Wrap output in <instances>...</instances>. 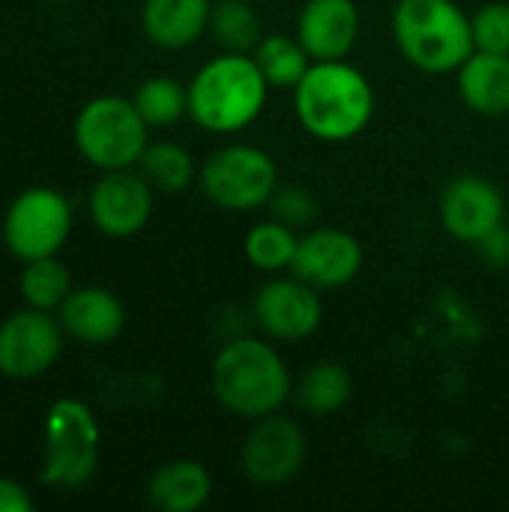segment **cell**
I'll return each mask as SVG.
<instances>
[{
    "label": "cell",
    "mask_w": 509,
    "mask_h": 512,
    "mask_svg": "<svg viewBox=\"0 0 509 512\" xmlns=\"http://www.w3.org/2000/svg\"><path fill=\"white\" fill-rule=\"evenodd\" d=\"M360 36L354 0H306L297 18V39L312 60H345Z\"/></svg>",
    "instance_id": "9a60e30c"
},
{
    "label": "cell",
    "mask_w": 509,
    "mask_h": 512,
    "mask_svg": "<svg viewBox=\"0 0 509 512\" xmlns=\"http://www.w3.org/2000/svg\"><path fill=\"white\" fill-rule=\"evenodd\" d=\"M21 297L30 309H60V303L66 300V294L72 291L69 282V270L63 261H57V255L48 258H36V261H24V273H21Z\"/></svg>",
    "instance_id": "484cf974"
},
{
    "label": "cell",
    "mask_w": 509,
    "mask_h": 512,
    "mask_svg": "<svg viewBox=\"0 0 509 512\" xmlns=\"http://www.w3.org/2000/svg\"><path fill=\"white\" fill-rule=\"evenodd\" d=\"M33 510V498L27 495V489L15 480L0 477V512H30Z\"/></svg>",
    "instance_id": "f546056e"
},
{
    "label": "cell",
    "mask_w": 509,
    "mask_h": 512,
    "mask_svg": "<svg viewBox=\"0 0 509 512\" xmlns=\"http://www.w3.org/2000/svg\"><path fill=\"white\" fill-rule=\"evenodd\" d=\"M297 405L312 417H330L351 399V375L339 363H315L297 384Z\"/></svg>",
    "instance_id": "7402d4cb"
},
{
    "label": "cell",
    "mask_w": 509,
    "mask_h": 512,
    "mask_svg": "<svg viewBox=\"0 0 509 512\" xmlns=\"http://www.w3.org/2000/svg\"><path fill=\"white\" fill-rule=\"evenodd\" d=\"M294 111L300 126L327 144H342L369 126L375 93L369 78L345 60H312L294 87Z\"/></svg>",
    "instance_id": "6da1fadb"
},
{
    "label": "cell",
    "mask_w": 509,
    "mask_h": 512,
    "mask_svg": "<svg viewBox=\"0 0 509 512\" xmlns=\"http://www.w3.org/2000/svg\"><path fill=\"white\" fill-rule=\"evenodd\" d=\"M438 213L450 237L477 246L486 234L504 225L507 201L492 180L480 174H459L447 183Z\"/></svg>",
    "instance_id": "7c38bea8"
},
{
    "label": "cell",
    "mask_w": 509,
    "mask_h": 512,
    "mask_svg": "<svg viewBox=\"0 0 509 512\" xmlns=\"http://www.w3.org/2000/svg\"><path fill=\"white\" fill-rule=\"evenodd\" d=\"M297 243H300L297 228H291L279 219H270V222H258L246 231L243 252L255 270L282 273V270H291L294 255H297Z\"/></svg>",
    "instance_id": "603a6c76"
},
{
    "label": "cell",
    "mask_w": 509,
    "mask_h": 512,
    "mask_svg": "<svg viewBox=\"0 0 509 512\" xmlns=\"http://www.w3.org/2000/svg\"><path fill=\"white\" fill-rule=\"evenodd\" d=\"M189 117L213 135H234L252 126L270 96L252 54L222 51L207 60L189 81Z\"/></svg>",
    "instance_id": "7a4b0ae2"
},
{
    "label": "cell",
    "mask_w": 509,
    "mask_h": 512,
    "mask_svg": "<svg viewBox=\"0 0 509 512\" xmlns=\"http://www.w3.org/2000/svg\"><path fill=\"white\" fill-rule=\"evenodd\" d=\"M252 315L267 339L303 342L321 327L324 306L318 288L291 276V279H270L267 285H261L252 300Z\"/></svg>",
    "instance_id": "8fae6325"
},
{
    "label": "cell",
    "mask_w": 509,
    "mask_h": 512,
    "mask_svg": "<svg viewBox=\"0 0 509 512\" xmlns=\"http://www.w3.org/2000/svg\"><path fill=\"white\" fill-rule=\"evenodd\" d=\"M132 102L150 129L174 126L183 114H189V90L168 75H153L141 81Z\"/></svg>",
    "instance_id": "d4e9b609"
},
{
    "label": "cell",
    "mask_w": 509,
    "mask_h": 512,
    "mask_svg": "<svg viewBox=\"0 0 509 512\" xmlns=\"http://www.w3.org/2000/svg\"><path fill=\"white\" fill-rule=\"evenodd\" d=\"M363 270V246L342 228H306L297 243L291 273L318 291L345 288Z\"/></svg>",
    "instance_id": "5bb4252c"
},
{
    "label": "cell",
    "mask_w": 509,
    "mask_h": 512,
    "mask_svg": "<svg viewBox=\"0 0 509 512\" xmlns=\"http://www.w3.org/2000/svg\"><path fill=\"white\" fill-rule=\"evenodd\" d=\"M456 87L462 102L483 117L509 114V54L474 51L456 69Z\"/></svg>",
    "instance_id": "ac0fdd59"
},
{
    "label": "cell",
    "mask_w": 509,
    "mask_h": 512,
    "mask_svg": "<svg viewBox=\"0 0 509 512\" xmlns=\"http://www.w3.org/2000/svg\"><path fill=\"white\" fill-rule=\"evenodd\" d=\"M138 171L159 192H183L198 177L192 153L177 141H150L138 162Z\"/></svg>",
    "instance_id": "cb8c5ba5"
},
{
    "label": "cell",
    "mask_w": 509,
    "mask_h": 512,
    "mask_svg": "<svg viewBox=\"0 0 509 512\" xmlns=\"http://www.w3.org/2000/svg\"><path fill=\"white\" fill-rule=\"evenodd\" d=\"M270 207H273V219L297 228V231H306L315 225V216H318V201L309 189L303 186H276L273 198H270Z\"/></svg>",
    "instance_id": "83f0119b"
},
{
    "label": "cell",
    "mask_w": 509,
    "mask_h": 512,
    "mask_svg": "<svg viewBox=\"0 0 509 512\" xmlns=\"http://www.w3.org/2000/svg\"><path fill=\"white\" fill-rule=\"evenodd\" d=\"M471 33L477 51L509 54V3L492 0L471 15Z\"/></svg>",
    "instance_id": "4316f807"
},
{
    "label": "cell",
    "mask_w": 509,
    "mask_h": 512,
    "mask_svg": "<svg viewBox=\"0 0 509 512\" xmlns=\"http://www.w3.org/2000/svg\"><path fill=\"white\" fill-rule=\"evenodd\" d=\"M216 45L234 54H252L264 36L261 15L249 0H216L210 9V27Z\"/></svg>",
    "instance_id": "44dd1931"
},
{
    "label": "cell",
    "mask_w": 509,
    "mask_h": 512,
    "mask_svg": "<svg viewBox=\"0 0 509 512\" xmlns=\"http://www.w3.org/2000/svg\"><path fill=\"white\" fill-rule=\"evenodd\" d=\"M153 213V186L141 171H105L90 192V219L105 237L138 234Z\"/></svg>",
    "instance_id": "4fadbf2b"
},
{
    "label": "cell",
    "mask_w": 509,
    "mask_h": 512,
    "mask_svg": "<svg viewBox=\"0 0 509 512\" xmlns=\"http://www.w3.org/2000/svg\"><path fill=\"white\" fill-rule=\"evenodd\" d=\"M150 126L132 99L96 96L75 117V147L99 171L135 168L150 144Z\"/></svg>",
    "instance_id": "5b68a950"
},
{
    "label": "cell",
    "mask_w": 509,
    "mask_h": 512,
    "mask_svg": "<svg viewBox=\"0 0 509 512\" xmlns=\"http://www.w3.org/2000/svg\"><path fill=\"white\" fill-rule=\"evenodd\" d=\"M63 351V327L42 309H24L0 324V375L30 381L45 375Z\"/></svg>",
    "instance_id": "30bf717a"
},
{
    "label": "cell",
    "mask_w": 509,
    "mask_h": 512,
    "mask_svg": "<svg viewBox=\"0 0 509 512\" xmlns=\"http://www.w3.org/2000/svg\"><path fill=\"white\" fill-rule=\"evenodd\" d=\"M198 183L210 204L231 213H252L270 204L279 171L267 150L255 144H228L207 156L198 168Z\"/></svg>",
    "instance_id": "52a82bcc"
},
{
    "label": "cell",
    "mask_w": 509,
    "mask_h": 512,
    "mask_svg": "<svg viewBox=\"0 0 509 512\" xmlns=\"http://www.w3.org/2000/svg\"><path fill=\"white\" fill-rule=\"evenodd\" d=\"M393 36L402 57L429 75L456 72L477 51L471 15L453 0H399L393 9Z\"/></svg>",
    "instance_id": "277c9868"
},
{
    "label": "cell",
    "mask_w": 509,
    "mask_h": 512,
    "mask_svg": "<svg viewBox=\"0 0 509 512\" xmlns=\"http://www.w3.org/2000/svg\"><path fill=\"white\" fill-rule=\"evenodd\" d=\"M210 9L213 0H144L141 30L153 45L180 51L207 33Z\"/></svg>",
    "instance_id": "e0dca14e"
},
{
    "label": "cell",
    "mask_w": 509,
    "mask_h": 512,
    "mask_svg": "<svg viewBox=\"0 0 509 512\" xmlns=\"http://www.w3.org/2000/svg\"><path fill=\"white\" fill-rule=\"evenodd\" d=\"M213 492L210 471L195 459H171L147 480V501L162 512H198Z\"/></svg>",
    "instance_id": "d6986e66"
},
{
    "label": "cell",
    "mask_w": 509,
    "mask_h": 512,
    "mask_svg": "<svg viewBox=\"0 0 509 512\" xmlns=\"http://www.w3.org/2000/svg\"><path fill=\"white\" fill-rule=\"evenodd\" d=\"M45 456L39 480L54 489H81L99 465V423L78 399H57L42 426Z\"/></svg>",
    "instance_id": "8992f818"
},
{
    "label": "cell",
    "mask_w": 509,
    "mask_h": 512,
    "mask_svg": "<svg viewBox=\"0 0 509 512\" xmlns=\"http://www.w3.org/2000/svg\"><path fill=\"white\" fill-rule=\"evenodd\" d=\"M249 3H255V6H258V3H267V0H249Z\"/></svg>",
    "instance_id": "4dcf8cb0"
},
{
    "label": "cell",
    "mask_w": 509,
    "mask_h": 512,
    "mask_svg": "<svg viewBox=\"0 0 509 512\" xmlns=\"http://www.w3.org/2000/svg\"><path fill=\"white\" fill-rule=\"evenodd\" d=\"M480 255L492 264V267H509V228L501 225L495 228L492 234H486L480 243H477Z\"/></svg>",
    "instance_id": "f1b7e54d"
},
{
    "label": "cell",
    "mask_w": 509,
    "mask_h": 512,
    "mask_svg": "<svg viewBox=\"0 0 509 512\" xmlns=\"http://www.w3.org/2000/svg\"><path fill=\"white\" fill-rule=\"evenodd\" d=\"M57 321L66 336L84 345H108L123 333L126 309L108 288L87 285L72 288L57 309Z\"/></svg>",
    "instance_id": "2e32d148"
},
{
    "label": "cell",
    "mask_w": 509,
    "mask_h": 512,
    "mask_svg": "<svg viewBox=\"0 0 509 512\" xmlns=\"http://www.w3.org/2000/svg\"><path fill=\"white\" fill-rule=\"evenodd\" d=\"M210 384L216 402L246 420L276 414L291 399V372L282 354L255 336H240L216 354Z\"/></svg>",
    "instance_id": "3957f363"
},
{
    "label": "cell",
    "mask_w": 509,
    "mask_h": 512,
    "mask_svg": "<svg viewBox=\"0 0 509 512\" xmlns=\"http://www.w3.org/2000/svg\"><path fill=\"white\" fill-rule=\"evenodd\" d=\"M252 60L258 63L267 84L276 90H294L306 75V69L312 66L309 51L300 45L297 36L288 33H264L252 51Z\"/></svg>",
    "instance_id": "ffe728a7"
},
{
    "label": "cell",
    "mask_w": 509,
    "mask_h": 512,
    "mask_svg": "<svg viewBox=\"0 0 509 512\" xmlns=\"http://www.w3.org/2000/svg\"><path fill=\"white\" fill-rule=\"evenodd\" d=\"M303 462H306V435L291 417H282L279 411L255 420V426L249 429L240 447V468L261 489H276L291 483L300 474Z\"/></svg>",
    "instance_id": "9c48e42d"
},
{
    "label": "cell",
    "mask_w": 509,
    "mask_h": 512,
    "mask_svg": "<svg viewBox=\"0 0 509 512\" xmlns=\"http://www.w3.org/2000/svg\"><path fill=\"white\" fill-rule=\"evenodd\" d=\"M72 231V204L48 186L24 189L6 210L3 240L18 261L57 255Z\"/></svg>",
    "instance_id": "ba28073f"
}]
</instances>
